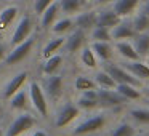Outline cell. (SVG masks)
<instances>
[{
  "instance_id": "cell-28",
  "label": "cell",
  "mask_w": 149,
  "mask_h": 136,
  "mask_svg": "<svg viewBox=\"0 0 149 136\" xmlns=\"http://www.w3.org/2000/svg\"><path fill=\"white\" fill-rule=\"evenodd\" d=\"M59 3V10L61 13L72 16V15H77L79 11H82L84 8V2L82 0H58Z\"/></svg>"
},
{
  "instance_id": "cell-26",
  "label": "cell",
  "mask_w": 149,
  "mask_h": 136,
  "mask_svg": "<svg viewBox=\"0 0 149 136\" xmlns=\"http://www.w3.org/2000/svg\"><path fill=\"white\" fill-rule=\"evenodd\" d=\"M64 40H66V37H63V35H56V37H53V39H50V42L47 43L42 50V58L45 59L52 55H56V53L64 46Z\"/></svg>"
},
{
  "instance_id": "cell-12",
  "label": "cell",
  "mask_w": 149,
  "mask_h": 136,
  "mask_svg": "<svg viewBox=\"0 0 149 136\" xmlns=\"http://www.w3.org/2000/svg\"><path fill=\"white\" fill-rule=\"evenodd\" d=\"M135 31H133L132 21L130 18H125V19H120L116 26L111 29V37H112L114 42H119V40H132L135 37Z\"/></svg>"
},
{
  "instance_id": "cell-29",
  "label": "cell",
  "mask_w": 149,
  "mask_h": 136,
  "mask_svg": "<svg viewBox=\"0 0 149 136\" xmlns=\"http://www.w3.org/2000/svg\"><path fill=\"white\" fill-rule=\"evenodd\" d=\"M74 19L72 18H63V19H56L52 26V32L55 35H63V34H68L74 29Z\"/></svg>"
},
{
  "instance_id": "cell-14",
  "label": "cell",
  "mask_w": 149,
  "mask_h": 136,
  "mask_svg": "<svg viewBox=\"0 0 149 136\" xmlns=\"http://www.w3.org/2000/svg\"><path fill=\"white\" fill-rule=\"evenodd\" d=\"M74 26L77 29H82L84 32H90L96 26V10L79 11L74 18Z\"/></svg>"
},
{
  "instance_id": "cell-11",
  "label": "cell",
  "mask_w": 149,
  "mask_h": 136,
  "mask_svg": "<svg viewBox=\"0 0 149 136\" xmlns=\"http://www.w3.org/2000/svg\"><path fill=\"white\" fill-rule=\"evenodd\" d=\"M85 43H87V32H84L82 29L74 27V29L71 31V34L66 37L64 48H66V51H68V53L74 55V53L80 51V50L84 48Z\"/></svg>"
},
{
  "instance_id": "cell-1",
  "label": "cell",
  "mask_w": 149,
  "mask_h": 136,
  "mask_svg": "<svg viewBox=\"0 0 149 136\" xmlns=\"http://www.w3.org/2000/svg\"><path fill=\"white\" fill-rule=\"evenodd\" d=\"M27 94H29V103L32 104L36 112L42 117L48 115V99H47L42 83L37 80H32L29 83V88H27Z\"/></svg>"
},
{
  "instance_id": "cell-43",
  "label": "cell",
  "mask_w": 149,
  "mask_h": 136,
  "mask_svg": "<svg viewBox=\"0 0 149 136\" xmlns=\"http://www.w3.org/2000/svg\"><path fill=\"white\" fill-rule=\"evenodd\" d=\"M144 58H146V59H148V64H149V51H148V55H146V56H144Z\"/></svg>"
},
{
  "instance_id": "cell-22",
  "label": "cell",
  "mask_w": 149,
  "mask_h": 136,
  "mask_svg": "<svg viewBox=\"0 0 149 136\" xmlns=\"http://www.w3.org/2000/svg\"><path fill=\"white\" fill-rule=\"evenodd\" d=\"M130 21H132L133 31H135L136 34L149 32V16L144 13V11H141V8L130 18Z\"/></svg>"
},
{
  "instance_id": "cell-34",
  "label": "cell",
  "mask_w": 149,
  "mask_h": 136,
  "mask_svg": "<svg viewBox=\"0 0 149 136\" xmlns=\"http://www.w3.org/2000/svg\"><path fill=\"white\" fill-rule=\"evenodd\" d=\"M90 37H91V42H112L111 29L100 27V26H95L90 31Z\"/></svg>"
},
{
  "instance_id": "cell-37",
  "label": "cell",
  "mask_w": 149,
  "mask_h": 136,
  "mask_svg": "<svg viewBox=\"0 0 149 136\" xmlns=\"http://www.w3.org/2000/svg\"><path fill=\"white\" fill-rule=\"evenodd\" d=\"M139 8H141V11H144V13L149 16V0H143Z\"/></svg>"
},
{
  "instance_id": "cell-7",
  "label": "cell",
  "mask_w": 149,
  "mask_h": 136,
  "mask_svg": "<svg viewBox=\"0 0 149 136\" xmlns=\"http://www.w3.org/2000/svg\"><path fill=\"white\" fill-rule=\"evenodd\" d=\"M32 31H34L32 18H31L29 15L21 16V19L18 21L16 27H15V31H13V35H11V40H10L11 46H15V45H18V43L24 42V40L32 34Z\"/></svg>"
},
{
  "instance_id": "cell-5",
  "label": "cell",
  "mask_w": 149,
  "mask_h": 136,
  "mask_svg": "<svg viewBox=\"0 0 149 136\" xmlns=\"http://www.w3.org/2000/svg\"><path fill=\"white\" fill-rule=\"evenodd\" d=\"M34 45H36V39H32V37H27L24 42L18 43V45L13 46V50H11L10 53H8V56L5 58V64L7 66H15V64H19L23 59H26L27 56L31 55V51H32Z\"/></svg>"
},
{
  "instance_id": "cell-33",
  "label": "cell",
  "mask_w": 149,
  "mask_h": 136,
  "mask_svg": "<svg viewBox=\"0 0 149 136\" xmlns=\"http://www.w3.org/2000/svg\"><path fill=\"white\" fill-rule=\"evenodd\" d=\"M74 88L82 93V91H87V90H96L98 87L93 78H90L88 75H79L74 80Z\"/></svg>"
},
{
  "instance_id": "cell-25",
  "label": "cell",
  "mask_w": 149,
  "mask_h": 136,
  "mask_svg": "<svg viewBox=\"0 0 149 136\" xmlns=\"http://www.w3.org/2000/svg\"><path fill=\"white\" fill-rule=\"evenodd\" d=\"M8 101H10L11 110H24L29 106V94H27V91H24L23 88H21V90L18 91V93H15Z\"/></svg>"
},
{
  "instance_id": "cell-23",
  "label": "cell",
  "mask_w": 149,
  "mask_h": 136,
  "mask_svg": "<svg viewBox=\"0 0 149 136\" xmlns=\"http://www.w3.org/2000/svg\"><path fill=\"white\" fill-rule=\"evenodd\" d=\"M132 43L135 46L136 53L139 55V58H144L149 51V32L135 34V37L132 39Z\"/></svg>"
},
{
  "instance_id": "cell-46",
  "label": "cell",
  "mask_w": 149,
  "mask_h": 136,
  "mask_svg": "<svg viewBox=\"0 0 149 136\" xmlns=\"http://www.w3.org/2000/svg\"><path fill=\"white\" fill-rule=\"evenodd\" d=\"M82 2H84V3H85V2H88V0H82Z\"/></svg>"
},
{
  "instance_id": "cell-15",
  "label": "cell",
  "mask_w": 149,
  "mask_h": 136,
  "mask_svg": "<svg viewBox=\"0 0 149 136\" xmlns=\"http://www.w3.org/2000/svg\"><path fill=\"white\" fill-rule=\"evenodd\" d=\"M27 77H29V74H27L26 71H21V72H18V74H15L13 77L10 78V82L3 87L2 96H3L5 99H10L15 93H18V91L24 87V83L27 82Z\"/></svg>"
},
{
  "instance_id": "cell-19",
  "label": "cell",
  "mask_w": 149,
  "mask_h": 136,
  "mask_svg": "<svg viewBox=\"0 0 149 136\" xmlns=\"http://www.w3.org/2000/svg\"><path fill=\"white\" fill-rule=\"evenodd\" d=\"M77 107L80 110H93L96 107H100L98 104V93L96 90H87L82 91V94L77 99Z\"/></svg>"
},
{
  "instance_id": "cell-30",
  "label": "cell",
  "mask_w": 149,
  "mask_h": 136,
  "mask_svg": "<svg viewBox=\"0 0 149 136\" xmlns=\"http://www.w3.org/2000/svg\"><path fill=\"white\" fill-rule=\"evenodd\" d=\"M130 119L136 125H149V107H133L128 112Z\"/></svg>"
},
{
  "instance_id": "cell-44",
  "label": "cell",
  "mask_w": 149,
  "mask_h": 136,
  "mask_svg": "<svg viewBox=\"0 0 149 136\" xmlns=\"http://www.w3.org/2000/svg\"><path fill=\"white\" fill-rule=\"evenodd\" d=\"M146 106L149 107V98H146Z\"/></svg>"
},
{
  "instance_id": "cell-8",
  "label": "cell",
  "mask_w": 149,
  "mask_h": 136,
  "mask_svg": "<svg viewBox=\"0 0 149 136\" xmlns=\"http://www.w3.org/2000/svg\"><path fill=\"white\" fill-rule=\"evenodd\" d=\"M98 93V104L104 109H114V107H120L128 101L123 96H120L116 90H103V88H96Z\"/></svg>"
},
{
  "instance_id": "cell-6",
  "label": "cell",
  "mask_w": 149,
  "mask_h": 136,
  "mask_svg": "<svg viewBox=\"0 0 149 136\" xmlns=\"http://www.w3.org/2000/svg\"><path fill=\"white\" fill-rule=\"evenodd\" d=\"M80 115V109L77 107V104H72V103H66L63 107H59V110L56 112L55 115V128H66L69 126L75 119H79Z\"/></svg>"
},
{
  "instance_id": "cell-39",
  "label": "cell",
  "mask_w": 149,
  "mask_h": 136,
  "mask_svg": "<svg viewBox=\"0 0 149 136\" xmlns=\"http://www.w3.org/2000/svg\"><path fill=\"white\" fill-rule=\"evenodd\" d=\"M31 136H48V135H47V133L43 131V130H36V131H34Z\"/></svg>"
},
{
  "instance_id": "cell-20",
  "label": "cell",
  "mask_w": 149,
  "mask_h": 136,
  "mask_svg": "<svg viewBox=\"0 0 149 136\" xmlns=\"http://www.w3.org/2000/svg\"><path fill=\"white\" fill-rule=\"evenodd\" d=\"M59 15H61L59 3H58V0H55V2H53V3L50 5L48 8H47V10L43 11L42 15H40V26H42L43 29H48V27H52L53 23L58 19Z\"/></svg>"
},
{
  "instance_id": "cell-40",
  "label": "cell",
  "mask_w": 149,
  "mask_h": 136,
  "mask_svg": "<svg viewBox=\"0 0 149 136\" xmlns=\"http://www.w3.org/2000/svg\"><path fill=\"white\" fill-rule=\"evenodd\" d=\"M5 58V48L2 45H0V61H2V59Z\"/></svg>"
},
{
  "instance_id": "cell-16",
  "label": "cell",
  "mask_w": 149,
  "mask_h": 136,
  "mask_svg": "<svg viewBox=\"0 0 149 136\" xmlns=\"http://www.w3.org/2000/svg\"><path fill=\"white\" fill-rule=\"evenodd\" d=\"M119 21H120V18L117 16V13L111 7H103L101 10L96 11V26H100V27L112 29Z\"/></svg>"
},
{
  "instance_id": "cell-45",
  "label": "cell",
  "mask_w": 149,
  "mask_h": 136,
  "mask_svg": "<svg viewBox=\"0 0 149 136\" xmlns=\"http://www.w3.org/2000/svg\"><path fill=\"white\" fill-rule=\"evenodd\" d=\"M133 136H146V135H133Z\"/></svg>"
},
{
  "instance_id": "cell-31",
  "label": "cell",
  "mask_w": 149,
  "mask_h": 136,
  "mask_svg": "<svg viewBox=\"0 0 149 136\" xmlns=\"http://www.w3.org/2000/svg\"><path fill=\"white\" fill-rule=\"evenodd\" d=\"M18 13H19L18 7H13V5H11V7H5L3 10H2V13H0V29H7V27L16 19Z\"/></svg>"
},
{
  "instance_id": "cell-32",
  "label": "cell",
  "mask_w": 149,
  "mask_h": 136,
  "mask_svg": "<svg viewBox=\"0 0 149 136\" xmlns=\"http://www.w3.org/2000/svg\"><path fill=\"white\" fill-rule=\"evenodd\" d=\"M80 62L85 66L87 69H96L98 67V58L93 53V50L90 48V45H85L80 51Z\"/></svg>"
},
{
  "instance_id": "cell-24",
  "label": "cell",
  "mask_w": 149,
  "mask_h": 136,
  "mask_svg": "<svg viewBox=\"0 0 149 136\" xmlns=\"http://www.w3.org/2000/svg\"><path fill=\"white\" fill-rule=\"evenodd\" d=\"M63 66V56L59 53L56 55H52L48 58H45V62L42 66V74L45 75H53L59 71V67Z\"/></svg>"
},
{
  "instance_id": "cell-10",
  "label": "cell",
  "mask_w": 149,
  "mask_h": 136,
  "mask_svg": "<svg viewBox=\"0 0 149 136\" xmlns=\"http://www.w3.org/2000/svg\"><path fill=\"white\" fill-rule=\"evenodd\" d=\"M141 2L143 0H114L111 8L116 11L120 19H125V18H132L139 10Z\"/></svg>"
},
{
  "instance_id": "cell-13",
  "label": "cell",
  "mask_w": 149,
  "mask_h": 136,
  "mask_svg": "<svg viewBox=\"0 0 149 136\" xmlns=\"http://www.w3.org/2000/svg\"><path fill=\"white\" fill-rule=\"evenodd\" d=\"M122 66L138 80L141 82H149V64L139 59H135V61H123Z\"/></svg>"
},
{
  "instance_id": "cell-42",
  "label": "cell",
  "mask_w": 149,
  "mask_h": 136,
  "mask_svg": "<svg viewBox=\"0 0 149 136\" xmlns=\"http://www.w3.org/2000/svg\"><path fill=\"white\" fill-rule=\"evenodd\" d=\"M3 135H5V131L2 130V126H0V136H3Z\"/></svg>"
},
{
  "instance_id": "cell-38",
  "label": "cell",
  "mask_w": 149,
  "mask_h": 136,
  "mask_svg": "<svg viewBox=\"0 0 149 136\" xmlns=\"http://www.w3.org/2000/svg\"><path fill=\"white\" fill-rule=\"evenodd\" d=\"M114 0H96V5L98 7H109V5H112Z\"/></svg>"
},
{
  "instance_id": "cell-2",
  "label": "cell",
  "mask_w": 149,
  "mask_h": 136,
  "mask_svg": "<svg viewBox=\"0 0 149 136\" xmlns=\"http://www.w3.org/2000/svg\"><path fill=\"white\" fill-rule=\"evenodd\" d=\"M107 123V115L103 112L95 114V115L88 117V119L82 120L79 125H75V128L72 130V136H85V135H91L96 133L100 130H103Z\"/></svg>"
},
{
  "instance_id": "cell-47",
  "label": "cell",
  "mask_w": 149,
  "mask_h": 136,
  "mask_svg": "<svg viewBox=\"0 0 149 136\" xmlns=\"http://www.w3.org/2000/svg\"><path fill=\"white\" fill-rule=\"evenodd\" d=\"M146 136H149V133H148V135H146Z\"/></svg>"
},
{
  "instance_id": "cell-21",
  "label": "cell",
  "mask_w": 149,
  "mask_h": 136,
  "mask_svg": "<svg viewBox=\"0 0 149 136\" xmlns=\"http://www.w3.org/2000/svg\"><path fill=\"white\" fill-rule=\"evenodd\" d=\"M116 91L123 96L127 101H136L143 98V91L139 87H135V85H128V83H119L116 87Z\"/></svg>"
},
{
  "instance_id": "cell-18",
  "label": "cell",
  "mask_w": 149,
  "mask_h": 136,
  "mask_svg": "<svg viewBox=\"0 0 149 136\" xmlns=\"http://www.w3.org/2000/svg\"><path fill=\"white\" fill-rule=\"evenodd\" d=\"M90 48L96 55V58L103 62H109L114 58V45L111 42H91Z\"/></svg>"
},
{
  "instance_id": "cell-17",
  "label": "cell",
  "mask_w": 149,
  "mask_h": 136,
  "mask_svg": "<svg viewBox=\"0 0 149 136\" xmlns=\"http://www.w3.org/2000/svg\"><path fill=\"white\" fill-rule=\"evenodd\" d=\"M114 51L123 59V61H135L139 59V55L136 53L132 40H119L114 43Z\"/></svg>"
},
{
  "instance_id": "cell-27",
  "label": "cell",
  "mask_w": 149,
  "mask_h": 136,
  "mask_svg": "<svg viewBox=\"0 0 149 136\" xmlns=\"http://www.w3.org/2000/svg\"><path fill=\"white\" fill-rule=\"evenodd\" d=\"M93 80H95V83H96V87L103 88V90H116V87H117L114 78L111 77L104 69H101V71H98L96 74H95Z\"/></svg>"
},
{
  "instance_id": "cell-4",
  "label": "cell",
  "mask_w": 149,
  "mask_h": 136,
  "mask_svg": "<svg viewBox=\"0 0 149 136\" xmlns=\"http://www.w3.org/2000/svg\"><path fill=\"white\" fill-rule=\"evenodd\" d=\"M103 69L111 75V77L114 78V82H116L117 85H119V83H128V85H135V87L143 88V82H141V80H138L136 77H133V75L130 74V72L127 71V69L123 67L122 64L106 62Z\"/></svg>"
},
{
  "instance_id": "cell-9",
  "label": "cell",
  "mask_w": 149,
  "mask_h": 136,
  "mask_svg": "<svg viewBox=\"0 0 149 136\" xmlns=\"http://www.w3.org/2000/svg\"><path fill=\"white\" fill-rule=\"evenodd\" d=\"M63 77L58 74L53 75H45V80H43V91L47 94V99L56 101L59 99V96L63 94Z\"/></svg>"
},
{
  "instance_id": "cell-35",
  "label": "cell",
  "mask_w": 149,
  "mask_h": 136,
  "mask_svg": "<svg viewBox=\"0 0 149 136\" xmlns=\"http://www.w3.org/2000/svg\"><path fill=\"white\" fill-rule=\"evenodd\" d=\"M133 135H135V128H133V125H130L128 122L119 123V125L114 126L109 133V136H133Z\"/></svg>"
},
{
  "instance_id": "cell-36",
  "label": "cell",
  "mask_w": 149,
  "mask_h": 136,
  "mask_svg": "<svg viewBox=\"0 0 149 136\" xmlns=\"http://www.w3.org/2000/svg\"><path fill=\"white\" fill-rule=\"evenodd\" d=\"M53 2H55V0H34V13L40 16Z\"/></svg>"
},
{
  "instance_id": "cell-3",
  "label": "cell",
  "mask_w": 149,
  "mask_h": 136,
  "mask_svg": "<svg viewBox=\"0 0 149 136\" xmlns=\"http://www.w3.org/2000/svg\"><path fill=\"white\" fill-rule=\"evenodd\" d=\"M37 123L36 117L29 112H23L18 117H15L13 122L8 125L7 131L3 136H23L26 131H29L31 128H34Z\"/></svg>"
},
{
  "instance_id": "cell-41",
  "label": "cell",
  "mask_w": 149,
  "mask_h": 136,
  "mask_svg": "<svg viewBox=\"0 0 149 136\" xmlns=\"http://www.w3.org/2000/svg\"><path fill=\"white\" fill-rule=\"evenodd\" d=\"M143 94H144L146 98H149V85H148V87L144 88V91H143Z\"/></svg>"
}]
</instances>
